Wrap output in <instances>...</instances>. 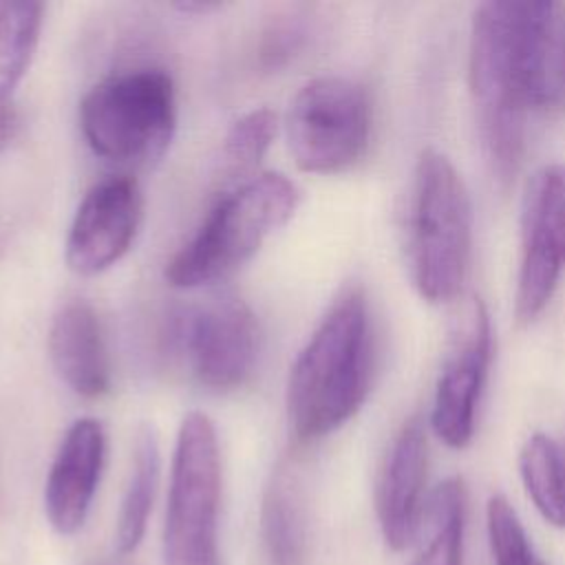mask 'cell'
Listing matches in <instances>:
<instances>
[{
    "instance_id": "1",
    "label": "cell",
    "mask_w": 565,
    "mask_h": 565,
    "mask_svg": "<svg viewBox=\"0 0 565 565\" xmlns=\"http://www.w3.org/2000/svg\"><path fill=\"white\" fill-rule=\"evenodd\" d=\"M468 82L486 159L508 183L521 163L530 115L565 110V4L490 0L475 9Z\"/></svg>"
},
{
    "instance_id": "2",
    "label": "cell",
    "mask_w": 565,
    "mask_h": 565,
    "mask_svg": "<svg viewBox=\"0 0 565 565\" xmlns=\"http://www.w3.org/2000/svg\"><path fill=\"white\" fill-rule=\"evenodd\" d=\"M373 366L369 298L360 285H347L289 369L287 417L294 437L318 441L355 417L371 391Z\"/></svg>"
},
{
    "instance_id": "3",
    "label": "cell",
    "mask_w": 565,
    "mask_h": 565,
    "mask_svg": "<svg viewBox=\"0 0 565 565\" xmlns=\"http://www.w3.org/2000/svg\"><path fill=\"white\" fill-rule=\"evenodd\" d=\"M472 252V205L452 161L419 152L402 210V254L411 285L430 305L461 294Z\"/></svg>"
},
{
    "instance_id": "4",
    "label": "cell",
    "mask_w": 565,
    "mask_h": 565,
    "mask_svg": "<svg viewBox=\"0 0 565 565\" xmlns=\"http://www.w3.org/2000/svg\"><path fill=\"white\" fill-rule=\"evenodd\" d=\"M298 203L300 190L280 172H263L234 185L168 260L166 280L177 289H196L232 276L294 216Z\"/></svg>"
},
{
    "instance_id": "5",
    "label": "cell",
    "mask_w": 565,
    "mask_h": 565,
    "mask_svg": "<svg viewBox=\"0 0 565 565\" xmlns=\"http://www.w3.org/2000/svg\"><path fill=\"white\" fill-rule=\"evenodd\" d=\"M88 148L119 166H146L166 154L177 130V88L157 66H139L97 82L79 102Z\"/></svg>"
},
{
    "instance_id": "6",
    "label": "cell",
    "mask_w": 565,
    "mask_h": 565,
    "mask_svg": "<svg viewBox=\"0 0 565 565\" xmlns=\"http://www.w3.org/2000/svg\"><path fill=\"white\" fill-rule=\"evenodd\" d=\"M221 450L214 422L188 413L177 430L163 521V565H221Z\"/></svg>"
},
{
    "instance_id": "7",
    "label": "cell",
    "mask_w": 565,
    "mask_h": 565,
    "mask_svg": "<svg viewBox=\"0 0 565 565\" xmlns=\"http://www.w3.org/2000/svg\"><path fill=\"white\" fill-rule=\"evenodd\" d=\"M373 108L366 88L342 75L307 82L291 99L285 130L296 166L338 174L355 166L371 141Z\"/></svg>"
},
{
    "instance_id": "8",
    "label": "cell",
    "mask_w": 565,
    "mask_h": 565,
    "mask_svg": "<svg viewBox=\"0 0 565 565\" xmlns=\"http://www.w3.org/2000/svg\"><path fill=\"white\" fill-rule=\"evenodd\" d=\"M168 340L190 375L216 393L245 386L260 351V331L252 307L227 291L179 309L170 320Z\"/></svg>"
},
{
    "instance_id": "9",
    "label": "cell",
    "mask_w": 565,
    "mask_h": 565,
    "mask_svg": "<svg viewBox=\"0 0 565 565\" xmlns=\"http://www.w3.org/2000/svg\"><path fill=\"white\" fill-rule=\"evenodd\" d=\"M519 236L514 318L519 324H532L550 305L565 271V163H543L525 181Z\"/></svg>"
},
{
    "instance_id": "10",
    "label": "cell",
    "mask_w": 565,
    "mask_h": 565,
    "mask_svg": "<svg viewBox=\"0 0 565 565\" xmlns=\"http://www.w3.org/2000/svg\"><path fill=\"white\" fill-rule=\"evenodd\" d=\"M490 362V316L483 300L472 294L452 318L430 406V428L448 448H466L475 435Z\"/></svg>"
},
{
    "instance_id": "11",
    "label": "cell",
    "mask_w": 565,
    "mask_h": 565,
    "mask_svg": "<svg viewBox=\"0 0 565 565\" xmlns=\"http://www.w3.org/2000/svg\"><path fill=\"white\" fill-rule=\"evenodd\" d=\"M143 218V192L130 174L95 183L79 201L64 243L66 267L97 276L117 265L132 247Z\"/></svg>"
},
{
    "instance_id": "12",
    "label": "cell",
    "mask_w": 565,
    "mask_h": 565,
    "mask_svg": "<svg viewBox=\"0 0 565 565\" xmlns=\"http://www.w3.org/2000/svg\"><path fill=\"white\" fill-rule=\"evenodd\" d=\"M106 463V430L95 417L75 419L55 455L44 483V512L51 527L71 536L90 514Z\"/></svg>"
},
{
    "instance_id": "13",
    "label": "cell",
    "mask_w": 565,
    "mask_h": 565,
    "mask_svg": "<svg viewBox=\"0 0 565 565\" xmlns=\"http://www.w3.org/2000/svg\"><path fill=\"white\" fill-rule=\"evenodd\" d=\"M428 466L426 426L419 415L408 417L393 435L375 483V514L384 543L399 552L417 527L424 505V483Z\"/></svg>"
},
{
    "instance_id": "14",
    "label": "cell",
    "mask_w": 565,
    "mask_h": 565,
    "mask_svg": "<svg viewBox=\"0 0 565 565\" xmlns=\"http://www.w3.org/2000/svg\"><path fill=\"white\" fill-rule=\"evenodd\" d=\"M49 355L60 380L79 397L110 391V360L97 311L82 298L64 302L49 327Z\"/></svg>"
},
{
    "instance_id": "15",
    "label": "cell",
    "mask_w": 565,
    "mask_h": 565,
    "mask_svg": "<svg viewBox=\"0 0 565 565\" xmlns=\"http://www.w3.org/2000/svg\"><path fill=\"white\" fill-rule=\"evenodd\" d=\"M468 492L459 477L439 481L424 499L415 536L417 552L411 565H463Z\"/></svg>"
},
{
    "instance_id": "16",
    "label": "cell",
    "mask_w": 565,
    "mask_h": 565,
    "mask_svg": "<svg viewBox=\"0 0 565 565\" xmlns=\"http://www.w3.org/2000/svg\"><path fill=\"white\" fill-rule=\"evenodd\" d=\"M260 536L269 565H302L307 545L302 494L296 475L282 463L263 494Z\"/></svg>"
},
{
    "instance_id": "17",
    "label": "cell",
    "mask_w": 565,
    "mask_h": 565,
    "mask_svg": "<svg viewBox=\"0 0 565 565\" xmlns=\"http://www.w3.org/2000/svg\"><path fill=\"white\" fill-rule=\"evenodd\" d=\"M159 470H161L159 437L154 426L143 424L135 437L130 475L126 481V490H124L121 505L117 512V523H115V550L124 556L132 554L146 536L148 519H150L157 486H159Z\"/></svg>"
},
{
    "instance_id": "18",
    "label": "cell",
    "mask_w": 565,
    "mask_h": 565,
    "mask_svg": "<svg viewBox=\"0 0 565 565\" xmlns=\"http://www.w3.org/2000/svg\"><path fill=\"white\" fill-rule=\"evenodd\" d=\"M519 472L541 516L565 527V439L547 433L527 437L519 452Z\"/></svg>"
},
{
    "instance_id": "19",
    "label": "cell",
    "mask_w": 565,
    "mask_h": 565,
    "mask_svg": "<svg viewBox=\"0 0 565 565\" xmlns=\"http://www.w3.org/2000/svg\"><path fill=\"white\" fill-rule=\"evenodd\" d=\"M44 4L29 0L0 2V97H11L26 75L40 44Z\"/></svg>"
},
{
    "instance_id": "20",
    "label": "cell",
    "mask_w": 565,
    "mask_h": 565,
    "mask_svg": "<svg viewBox=\"0 0 565 565\" xmlns=\"http://www.w3.org/2000/svg\"><path fill=\"white\" fill-rule=\"evenodd\" d=\"M278 119L269 108H254L241 115L225 132L218 152V179L234 183L236 179L256 177L254 170L267 154L276 137Z\"/></svg>"
},
{
    "instance_id": "21",
    "label": "cell",
    "mask_w": 565,
    "mask_h": 565,
    "mask_svg": "<svg viewBox=\"0 0 565 565\" xmlns=\"http://www.w3.org/2000/svg\"><path fill=\"white\" fill-rule=\"evenodd\" d=\"M486 523L497 565H545L534 552L525 527L505 497L494 494L488 499Z\"/></svg>"
},
{
    "instance_id": "22",
    "label": "cell",
    "mask_w": 565,
    "mask_h": 565,
    "mask_svg": "<svg viewBox=\"0 0 565 565\" xmlns=\"http://www.w3.org/2000/svg\"><path fill=\"white\" fill-rule=\"evenodd\" d=\"M300 38H302V29L296 22L287 20V22L274 24L263 40V49H260L263 62L276 66L280 60H287L291 51H296Z\"/></svg>"
},
{
    "instance_id": "23",
    "label": "cell",
    "mask_w": 565,
    "mask_h": 565,
    "mask_svg": "<svg viewBox=\"0 0 565 565\" xmlns=\"http://www.w3.org/2000/svg\"><path fill=\"white\" fill-rule=\"evenodd\" d=\"M20 128V113L11 97H0V152L9 148Z\"/></svg>"
},
{
    "instance_id": "24",
    "label": "cell",
    "mask_w": 565,
    "mask_h": 565,
    "mask_svg": "<svg viewBox=\"0 0 565 565\" xmlns=\"http://www.w3.org/2000/svg\"><path fill=\"white\" fill-rule=\"evenodd\" d=\"M177 9L185 11V13H212V11L223 9V4L221 2H201V0H196V2H179Z\"/></svg>"
}]
</instances>
